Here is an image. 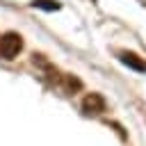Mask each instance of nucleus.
<instances>
[{
    "mask_svg": "<svg viewBox=\"0 0 146 146\" xmlns=\"http://www.w3.org/2000/svg\"><path fill=\"white\" fill-rule=\"evenodd\" d=\"M21 48H23L21 34L7 32V34L0 36V57H2V59H14V57L21 52Z\"/></svg>",
    "mask_w": 146,
    "mask_h": 146,
    "instance_id": "obj_1",
    "label": "nucleus"
},
{
    "mask_svg": "<svg viewBox=\"0 0 146 146\" xmlns=\"http://www.w3.org/2000/svg\"><path fill=\"white\" fill-rule=\"evenodd\" d=\"M82 110L87 114H100V112H105V98L100 94H87L82 100Z\"/></svg>",
    "mask_w": 146,
    "mask_h": 146,
    "instance_id": "obj_2",
    "label": "nucleus"
},
{
    "mask_svg": "<svg viewBox=\"0 0 146 146\" xmlns=\"http://www.w3.org/2000/svg\"><path fill=\"white\" fill-rule=\"evenodd\" d=\"M119 57H121V62H123L125 66H130V68H135V71H146V62H144L141 57H137L135 52H121Z\"/></svg>",
    "mask_w": 146,
    "mask_h": 146,
    "instance_id": "obj_3",
    "label": "nucleus"
},
{
    "mask_svg": "<svg viewBox=\"0 0 146 146\" xmlns=\"http://www.w3.org/2000/svg\"><path fill=\"white\" fill-rule=\"evenodd\" d=\"M32 5L39 7V9H46V11H55V9H59V2H57V0H34Z\"/></svg>",
    "mask_w": 146,
    "mask_h": 146,
    "instance_id": "obj_4",
    "label": "nucleus"
}]
</instances>
